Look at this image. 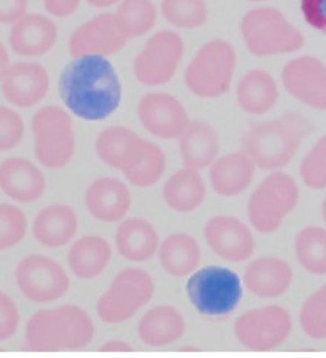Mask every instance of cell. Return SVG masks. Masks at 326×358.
Here are the masks:
<instances>
[{
	"label": "cell",
	"instance_id": "42",
	"mask_svg": "<svg viewBox=\"0 0 326 358\" xmlns=\"http://www.w3.org/2000/svg\"><path fill=\"white\" fill-rule=\"evenodd\" d=\"M28 13V0H0V25H13Z\"/></svg>",
	"mask_w": 326,
	"mask_h": 358
},
{
	"label": "cell",
	"instance_id": "45",
	"mask_svg": "<svg viewBox=\"0 0 326 358\" xmlns=\"http://www.w3.org/2000/svg\"><path fill=\"white\" fill-rule=\"evenodd\" d=\"M10 57H9V52L6 49L5 44L0 41V83L5 78L8 69L10 68Z\"/></svg>",
	"mask_w": 326,
	"mask_h": 358
},
{
	"label": "cell",
	"instance_id": "35",
	"mask_svg": "<svg viewBox=\"0 0 326 358\" xmlns=\"http://www.w3.org/2000/svg\"><path fill=\"white\" fill-rule=\"evenodd\" d=\"M165 171L166 155L163 153V150L156 143L149 141L143 159L134 169L125 173V178L131 185L137 188H150L157 184Z\"/></svg>",
	"mask_w": 326,
	"mask_h": 358
},
{
	"label": "cell",
	"instance_id": "43",
	"mask_svg": "<svg viewBox=\"0 0 326 358\" xmlns=\"http://www.w3.org/2000/svg\"><path fill=\"white\" fill-rule=\"evenodd\" d=\"M81 2L83 0H43V6L52 18H68L78 10Z\"/></svg>",
	"mask_w": 326,
	"mask_h": 358
},
{
	"label": "cell",
	"instance_id": "5",
	"mask_svg": "<svg viewBox=\"0 0 326 358\" xmlns=\"http://www.w3.org/2000/svg\"><path fill=\"white\" fill-rule=\"evenodd\" d=\"M236 68V53L231 43L213 38L204 43L191 59L184 83L191 94L199 99H219L232 85Z\"/></svg>",
	"mask_w": 326,
	"mask_h": 358
},
{
	"label": "cell",
	"instance_id": "40",
	"mask_svg": "<svg viewBox=\"0 0 326 358\" xmlns=\"http://www.w3.org/2000/svg\"><path fill=\"white\" fill-rule=\"evenodd\" d=\"M20 310L12 298L0 292V342L10 339L20 327Z\"/></svg>",
	"mask_w": 326,
	"mask_h": 358
},
{
	"label": "cell",
	"instance_id": "34",
	"mask_svg": "<svg viewBox=\"0 0 326 358\" xmlns=\"http://www.w3.org/2000/svg\"><path fill=\"white\" fill-rule=\"evenodd\" d=\"M160 13L178 29H196L206 24L209 9L206 0H162Z\"/></svg>",
	"mask_w": 326,
	"mask_h": 358
},
{
	"label": "cell",
	"instance_id": "47",
	"mask_svg": "<svg viewBox=\"0 0 326 358\" xmlns=\"http://www.w3.org/2000/svg\"><path fill=\"white\" fill-rule=\"evenodd\" d=\"M322 217H323V220L326 223V197H325V200L322 203Z\"/></svg>",
	"mask_w": 326,
	"mask_h": 358
},
{
	"label": "cell",
	"instance_id": "17",
	"mask_svg": "<svg viewBox=\"0 0 326 358\" xmlns=\"http://www.w3.org/2000/svg\"><path fill=\"white\" fill-rule=\"evenodd\" d=\"M50 77L48 69L34 61H21L12 64L0 90L5 100L15 108H34L48 96Z\"/></svg>",
	"mask_w": 326,
	"mask_h": 358
},
{
	"label": "cell",
	"instance_id": "29",
	"mask_svg": "<svg viewBox=\"0 0 326 358\" xmlns=\"http://www.w3.org/2000/svg\"><path fill=\"white\" fill-rule=\"evenodd\" d=\"M162 197L176 213L196 212L206 199V184L200 171L184 166L172 173L163 185Z\"/></svg>",
	"mask_w": 326,
	"mask_h": 358
},
{
	"label": "cell",
	"instance_id": "12",
	"mask_svg": "<svg viewBox=\"0 0 326 358\" xmlns=\"http://www.w3.org/2000/svg\"><path fill=\"white\" fill-rule=\"evenodd\" d=\"M15 280L22 295L38 304L61 300L69 289V278L64 267L43 255L24 257L15 268Z\"/></svg>",
	"mask_w": 326,
	"mask_h": 358
},
{
	"label": "cell",
	"instance_id": "27",
	"mask_svg": "<svg viewBox=\"0 0 326 358\" xmlns=\"http://www.w3.org/2000/svg\"><path fill=\"white\" fill-rule=\"evenodd\" d=\"M235 97L243 112L253 116H263L276 106L279 88L269 72L251 69L246 72L236 84Z\"/></svg>",
	"mask_w": 326,
	"mask_h": 358
},
{
	"label": "cell",
	"instance_id": "20",
	"mask_svg": "<svg viewBox=\"0 0 326 358\" xmlns=\"http://www.w3.org/2000/svg\"><path fill=\"white\" fill-rule=\"evenodd\" d=\"M46 178L31 160L12 156L0 163V189L10 200L34 203L46 191Z\"/></svg>",
	"mask_w": 326,
	"mask_h": 358
},
{
	"label": "cell",
	"instance_id": "9",
	"mask_svg": "<svg viewBox=\"0 0 326 358\" xmlns=\"http://www.w3.org/2000/svg\"><path fill=\"white\" fill-rule=\"evenodd\" d=\"M155 291L153 278L143 268H124L99 298L97 315L101 322L111 324L128 322L152 301Z\"/></svg>",
	"mask_w": 326,
	"mask_h": 358
},
{
	"label": "cell",
	"instance_id": "1",
	"mask_svg": "<svg viewBox=\"0 0 326 358\" xmlns=\"http://www.w3.org/2000/svg\"><path fill=\"white\" fill-rule=\"evenodd\" d=\"M59 97L65 109L87 122L111 117L121 106L122 83L105 56L72 57L59 77Z\"/></svg>",
	"mask_w": 326,
	"mask_h": 358
},
{
	"label": "cell",
	"instance_id": "15",
	"mask_svg": "<svg viewBox=\"0 0 326 358\" xmlns=\"http://www.w3.org/2000/svg\"><path fill=\"white\" fill-rule=\"evenodd\" d=\"M127 43L115 15L100 12L73 29L69 37V53L72 57L84 55L109 57L120 53Z\"/></svg>",
	"mask_w": 326,
	"mask_h": 358
},
{
	"label": "cell",
	"instance_id": "7",
	"mask_svg": "<svg viewBox=\"0 0 326 358\" xmlns=\"http://www.w3.org/2000/svg\"><path fill=\"white\" fill-rule=\"evenodd\" d=\"M34 156L43 168L59 171L69 165L76 155V131L72 115L62 106L40 108L31 119Z\"/></svg>",
	"mask_w": 326,
	"mask_h": 358
},
{
	"label": "cell",
	"instance_id": "44",
	"mask_svg": "<svg viewBox=\"0 0 326 358\" xmlns=\"http://www.w3.org/2000/svg\"><path fill=\"white\" fill-rule=\"evenodd\" d=\"M132 350H134V347L122 339H109L99 347V351L101 352H131Z\"/></svg>",
	"mask_w": 326,
	"mask_h": 358
},
{
	"label": "cell",
	"instance_id": "31",
	"mask_svg": "<svg viewBox=\"0 0 326 358\" xmlns=\"http://www.w3.org/2000/svg\"><path fill=\"white\" fill-rule=\"evenodd\" d=\"M159 262L163 271L173 278H185L197 271L201 250L194 236L184 232L169 235L159 245Z\"/></svg>",
	"mask_w": 326,
	"mask_h": 358
},
{
	"label": "cell",
	"instance_id": "8",
	"mask_svg": "<svg viewBox=\"0 0 326 358\" xmlns=\"http://www.w3.org/2000/svg\"><path fill=\"white\" fill-rule=\"evenodd\" d=\"M300 189L294 179L274 171L251 192L247 204L248 220L257 232L272 234L297 207Z\"/></svg>",
	"mask_w": 326,
	"mask_h": 358
},
{
	"label": "cell",
	"instance_id": "38",
	"mask_svg": "<svg viewBox=\"0 0 326 358\" xmlns=\"http://www.w3.org/2000/svg\"><path fill=\"white\" fill-rule=\"evenodd\" d=\"M300 178L312 189L326 188V136L320 137L300 163Z\"/></svg>",
	"mask_w": 326,
	"mask_h": 358
},
{
	"label": "cell",
	"instance_id": "36",
	"mask_svg": "<svg viewBox=\"0 0 326 358\" xmlns=\"http://www.w3.org/2000/svg\"><path fill=\"white\" fill-rule=\"evenodd\" d=\"M299 320L307 336L326 339V283L303 303Z\"/></svg>",
	"mask_w": 326,
	"mask_h": 358
},
{
	"label": "cell",
	"instance_id": "21",
	"mask_svg": "<svg viewBox=\"0 0 326 358\" xmlns=\"http://www.w3.org/2000/svg\"><path fill=\"white\" fill-rule=\"evenodd\" d=\"M131 192L125 182L112 176L96 179L87 188L84 204L96 220L105 223L121 222L131 208Z\"/></svg>",
	"mask_w": 326,
	"mask_h": 358
},
{
	"label": "cell",
	"instance_id": "23",
	"mask_svg": "<svg viewBox=\"0 0 326 358\" xmlns=\"http://www.w3.org/2000/svg\"><path fill=\"white\" fill-rule=\"evenodd\" d=\"M78 232V215L72 207L55 203L36 216L33 222L34 240L46 248L68 245Z\"/></svg>",
	"mask_w": 326,
	"mask_h": 358
},
{
	"label": "cell",
	"instance_id": "10",
	"mask_svg": "<svg viewBox=\"0 0 326 358\" xmlns=\"http://www.w3.org/2000/svg\"><path fill=\"white\" fill-rule=\"evenodd\" d=\"M184 40L172 29H160L144 43L134 59L132 72L146 87L168 84L180 68L184 57Z\"/></svg>",
	"mask_w": 326,
	"mask_h": 358
},
{
	"label": "cell",
	"instance_id": "39",
	"mask_svg": "<svg viewBox=\"0 0 326 358\" xmlns=\"http://www.w3.org/2000/svg\"><path fill=\"white\" fill-rule=\"evenodd\" d=\"M25 136V124L21 115L0 104V152H10L18 147Z\"/></svg>",
	"mask_w": 326,
	"mask_h": 358
},
{
	"label": "cell",
	"instance_id": "2",
	"mask_svg": "<svg viewBox=\"0 0 326 358\" xmlns=\"http://www.w3.org/2000/svg\"><path fill=\"white\" fill-rule=\"evenodd\" d=\"M93 339L94 323L90 315L73 304L38 310L25 327V350L36 352L78 351Z\"/></svg>",
	"mask_w": 326,
	"mask_h": 358
},
{
	"label": "cell",
	"instance_id": "11",
	"mask_svg": "<svg viewBox=\"0 0 326 358\" xmlns=\"http://www.w3.org/2000/svg\"><path fill=\"white\" fill-rule=\"evenodd\" d=\"M292 331L290 313L281 306L248 310L235 320L234 335L250 351L266 352L281 347Z\"/></svg>",
	"mask_w": 326,
	"mask_h": 358
},
{
	"label": "cell",
	"instance_id": "3",
	"mask_svg": "<svg viewBox=\"0 0 326 358\" xmlns=\"http://www.w3.org/2000/svg\"><path fill=\"white\" fill-rule=\"evenodd\" d=\"M313 131V125L299 113H285L250 125L241 138V148L256 168L281 171L299 152L302 140Z\"/></svg>",
	"mask_w": 326,
	"mask_h": 358
},
{
	"label": "cell",
	"instance_id": "26",
	"mask_svg": "<svg viewBox=\"0 0 326 358\" xmlns=\"http://www.w3.org/2000/svg\"><path fill=\"white\" fill-rule=\"evenodd\" d=\"M137 334L140 341L147 347H169L184 336L185 320L175 307L168 304L156 306L140 319Z\"/></svg>",
	"mask_w": 326,
	"mask_h": 358
},
{
	"label": "cell",
	"instance_id": "4",
	"mask_svg": "<svg viewBox=\"0 0 326 358\" xmlns=\"http://www.w3.org/2000/svg\"><path fill=\"white\" fill-rule=\"evenodd\" d=\"M240 31L247 50L259 57L302 50L304 36L285 15L272 6L253 8L241 18Z\"/></svg>",
	"mask_w": 326,
	"mask_h": 358
},
{
	"label": "cell",
	"instance_id": "18",
	"mask_svg": "<svg viewBox=\"0 0 326 358\" xmlns=\"http://www.w3.org/2000/svg\"><path fill=\"white\" fill-rule=\"evenodd\" d=\"M149 140H144L128 127L112 125L103 129L96 138V153L109 168L124 175L134 169L143 159Z\"/></svg>",
	"mask_w": 326,
	"mask_h": 358
},
{
	"label": "cell",
	"instance_id": "24",
	"mask_svg": "<svg viewBox=\"0 0 326 358\" xmlns=\"http://www.w3.org/2000/svg\"><path fill=\"white\" fill-rule=\"evenodd\" d=\"M115 245L120 255L132 263L153 259L159 251V234L153 223L143 217L122 219L115 232Z\"/></svg>",
	"mask_w": 326,
	"mask_h": 358
},
{
	"label": "cell",
	"instance_id": "13",
	"mask_svg": "<svg viewBox=\"0 0 326 358\" xmlns=\"http://www.w3.org/2000/svg\"><path fill=\"white\" fill-rule=\"evenodd\" d=\"M141 127L160 140H176L188 127L190 116L175 96L163 92L144 94L137 104Z\"/></svg>",
	"mask_w": 326,
	"mask_h": 358
},
{
	"label": "cell",
	"instance_id": "48",
	"mask_svg": "<svg viewBox=\"0 0 326 358\" xmlns=\"http://www.w3.org/2000/svg\"><path fill=\"white\" fill-rule=\"evenodd\" d=\"M250 2H264V0H250Z\"/></svg>",
	"mask_w": 326,
	"mask_h": 358
},
{
	"label": "cell",
	"instance_id": "22",
	"mask_svg": "<svg viewBox=\"0 0 326 358\" xmlns=\"http://www.w3.org/2000/svg\"><path fill=\"white\" fill-rule=\"evenodd\" d=\"M290 264L278 257H259L244 271L243 283L246 289L259 298H278L284 295L292 283Z\"/></svg>",
	"mask_w": 326,
	"mask_h": 358
},
{
	"label": "cell",
	"instance_id": "6",
	"mask_svg": "<svg viewBox=\"0 0 326 358\" xmlns=\"http://www.w3.org/2000/svg\"><path fill=\"white\" fill-rule=\"evenodd\" d=\"M243 279L228 267L206 266L194 271L185 285L187 296L201 316L224 317L239 307Z\"/></svg>",
	"mask_w": 326,
	"mask_h": 358
},
{
	"label": "cell",
	"instance_id": "25",
	"mask_svg": "<svg viewBox=\"0 0 326 358\" xmlns=\"http://www.w3.org/2000/svg\"><path fill=\"white\" fill-rule=\"evenodd\" d=\"M255 172V162L244 152L228 153L218 157L211 165V185L222 197L240 196L253 182Z\"/></svg>",
	"mask_w": 326,
	"mask_h": 358
},
{
	"label": "cell",
	"instance_id": "28",
	"mask_svg": "<svg viewBox=\"0 0 326 358\" xmlns=\"http://www.w3.org/2000/svg\"><path fill=\"white\" fill-rule=\"evenodd\" d=\"M178 140H180V156L187 168L197 171L211 168L219 157L220 141L218 132L204 121H191Z\"/></svg>",
	"mask_w": 326,
	"mask_h": 358
},
{
	"label": "cell",
	"instance_id": "32",
	"mask_svg": "<svg viewBox=\"0 0 326 358\" xmlns=\"http://www.w3.org/2000/svg\"><path fill=\"white\" fill-rule=\"evenodd\" d=\"M113 15L128 41L149 34L157 22V8L153 0H121Z\"/></svg>",
	"mask_w": 326,
	"mask_h": 358
},
{
	"label": "cell",
	"instance_id": "46",
	"mask_svg": "<svg viewBox=\"0 0 326 358\" xmlns=\"http://www.w3.org/2000/svg\"><path fill=\"white\" fill-rule=\"evenodd\" d=\"M85 2L96 9H109L120 3L121 0H85Z\"/></svg>",
	"mask_w": 326,
	"mask_h": 358
},
{
	"label": "cell",
	"instance_id": "19",
	"mask_svg": "<svg viewBox=\"0 0 326 358\" xmlns=\"http://www.w3.org/2000/svg\"><path fill=\"white\" fill-rule=\"evenodd\" d=\"M57 36V25L49 15L27 13L10 25L9 46L21 57H41L55 48Z\"/></svg>",
	"mask_w": 326,
	"mask_h": 358
},
{
	"label": "cell",
	"instance_id": "16",
	"mask_svg": "<svg viewBox=\"0 0 326 358\" xmlns=\"http://www.w3.org/2000/svg\"><path fill=\"white\" fill-rule=\"evenodd\" d=\"M204 240L215 255L229 263L248 260L255 252L253 232L234 216L219 215L207 220Z\"/></svg>",
	"mask_w": 326,
	"mask_h": 358
},
{
	"label": "cell",
	"instance_id": "14",
	"mask_svg": "<svg viewBox=\"0 0 326 358\" xmlns=\"http://www.w3.org/2000/svg\"><path fill=\"white\" fill-rule=\"evenodd\" d=\"M285 92L306 106L326 110V65L315 56L291 59L281 72Z\"/></svg>",
	"mask_w": 326,
	"mask_h": 358
},
{
	"label": "cell",
	"instance_id": "41",
	"mask_svg": "<svg viewBox=\"0 0 326 358\" xmlns=\"http://www.w3.org/2000/svg\"><path fill=\"white\" fill-rule=\"evenodd\" d=\"M300 9L309 27L326 33V0H302Z\"/></svg>",
	"mask_w": 326,
	"mask_h": 358
},
{
	"label": "cell",
	"instance_id": "30",
	"mask_svg": "<svg viewBox=\"0 0 326 358\" xmlns=\"http://www.w3.org/2000/svg\"><path fill=\"white\" fill-rule=\"evenodd\" d=\"M112 260V247L100 235H85L73 243L68 252L71 272L78 279H94L105 272Z\"/></svg>",
	"mask_w": 326,
	"mask_h": 358
},
{
	"label": "cell",
	"instance_id": "33",
	"mask_svg": "<svg viewBox=\"0 0 326 358\" xmlns=\"http://www.w3.org/2000/svg\"><path fill=\"white\" fill-rule=\"evenodd\" d=\"M295 257L306 272L326 275V229L322 227H307L295 238Z\"/></svg>",
	"mask_w": 326,
	"mask_h": 358
},
{
	"label": "cell",
	"instance_id": "37",
	"mask_svg": "<svg viewBox=\"0 0 326 358\" xmlns=\"http://www.w3.org/2000/svg\"><path fill=\"white\" fill-rule=\"evenodd\" d=\"M27 216L20 207L0 203V251L18 245L27 235Z\"/></svg>",
	"mask_w": 326,
	"mask_h": 358
}]
</instances>
